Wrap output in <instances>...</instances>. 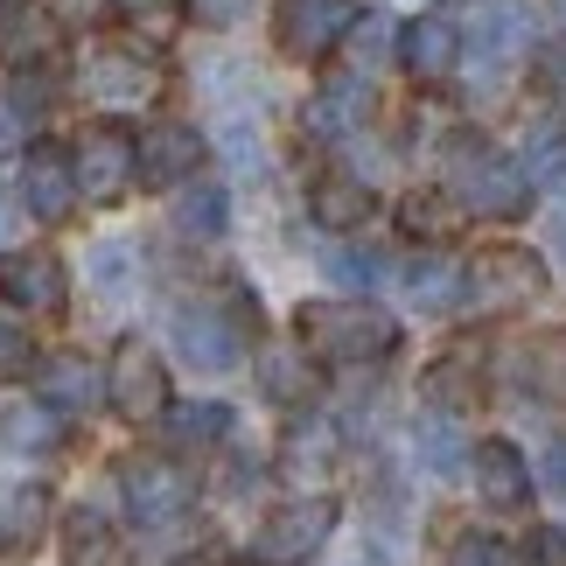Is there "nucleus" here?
Returning a JSON list of instances; mask_svg holds the SVG:
<instances>
[{
    "instance_id": "obj_25",
    "label": "nucleus",
    "mask_w": 566,
    "mask_h": 566,
    "mask_svg": "<svg viewBox=\"0 0 566 566\" xmlns=\"http://www.w3.org/2000/svg\"><path fill=\"white\" fill-rule=\"evenodd\" d=\"M406 287H412L420 308H462V266H454V259H412Z\"/></svg>"
},
{
    "instance_id": "obj_32",
    "label": "nucleus",
    "mask_w": 566,
    "mask_h": 566,
    "mask_svg": "<svg viewBox=\"0 0 566 566\" xmlns=\"http://www.w3.org/2000/svg\"><path fill=\"white\" fill-rule=\"evenodd\" d=\"M427 399L433 406H475V399H483V385H475V371H469L462 357H441L427 371Z\"/></svg>"
},
{
    "instance_id": "obj_43",
    "label": "nucleus",
    "mask_w": 566,
    "mask_h": 566,
    "mask_svg": "<svg viewBox=\"0 0 566 566\" xmlns=\"http://www.w3.org/2000/svg\"><path fill=\"white\" fill-rule=\"evenodd\" d=\"M14 196H21V189H8V182H0V231H8V217H14Z\"/></svg>"
},
{
    "instance_id": "obj_44",
    "label": "nucleus",
    "mask_w": 566,
    "mask_h": 566,
    "mask_svg": "<svg viewBox=\"0 0 566 566\" xmlns=\"http://www.w3.org/2000/svg\"><path fill=\"white\" fill-rule=\"evenodd\" d=\"M553 245H559V252H566V210H559V217H553Z\"/></svg>"
},
{
    "instance_id": "obj_6",
    "label": "nucleus",
    "mask_w": 566,
    "mask_h": 566,
    "mask_svg": "<svg viewBox=\"0 0 566 566\" xmlns=\"http://www.w3.org/2000/svg\"><path fill=\"white\" fill-rule=\"evenodd\" d=\"M119 496H126V517H134L140 532H168V525H182V511H189L182 469L161 462V454H134V462H119Z\"/></svg>"
},
{
    "instance_id": "obj_23",
    "label": "nucleus",
    "mask_w": 566,
    "mask_h": 566,
    "mask_svg": "<svg viewBox=\"0 0 566 566\" xmlns=\"http://www.w3.org/2000/svg\"><path fill=\"white\" fill-rule=\"evenodd\" d=\"M176 224H182L189 238H224V224H231L224 189H217V182H189V189L176 196Z\"/></svg>"
},
{
    "instance_id": "obj_37",
    "label": "nucleus",
    "mask_w": 566,
    "mask_h": 566,
    "mask_svg": "<svg viewBox=\"0 0 566 566\" xmlns=\"http://www.w3.org/2000/svg\"><path fill=\"white\" fill-rule=\"evenodd\" d=\"M189 14H196V21H210V29H231V21H245V14H252V0H189Z\"/></svg>"
},
{
    "instance_id": "obj_26",
    "label": "nucleus",
    "mask_w": 566,
    "mask_h": 566,
    "mask_svg": "<svg viewBox=\"0 0 566 566\" xmlns=\"http://www.w3.org/2000/svg\"><path fill=\"white\" fill-rule=\"evenodd\" d=\"M412 448H420V462H427L433 475H454V469L469 462V454H462V433H454L448 412H427V420L412 427Z\"/></svg>"
},
{
    "instance_id": "obj_45",
    "label": "nucleus",
    "mask_w": 566,
    "mask_h": 566,
    "mask_svg": "<svg viewBox=\"0 0 566 566\" xmlns=\"http://www.w3.org/2000/svg\"><path fill=\"white\" fill-rule=\"evenodd\" d=\"M559 8H566V0H559Z\"/></svg>"
},
{
    "instance_id": "obj_28",
    "label": "nucleus",
    "mask_w": 566,
    "mask_h": 566,
    "mask_svg": "<svg viewBox=\"0 0 566 566\" xmlns=\"http://www.w3.org/2000/svg\"><path fill=\"white\" fill-rule=\"evenodd\" d=\"M329 454H336V433L329 427H294L287 433V454H280V462H287V483H315L322 469H329Z\"/></svg>"
},
{
    "instance_id": "obj_21",
    "label": "nucleus",
    "mask_w": 566,
    "mask_h": 566,
    "mask_svg": "<svg viewBox=\"0 0 566 566\" xmlns=\"http://www.w3.org/2000/svg\"><path fill=\"white\" fill-rule=\"evenodd\" d=\"M364 105H371L364 77H336V84H322V98L308 105V126H315L322 140H336V134H350V126L364 119Z\"/></svg>"
},
{
    "instance_id": "obj_34",
    "label": "nucleus",
    "mask_w": 566,
    "mask_h": 566,
    "mask_svg": "<svg viewBox=\"0 0 566 566\" xmlns=\"http://www.w3.org/2000/svg\"><path fill=\"white\" fill-rule=\"evenodd\" d=\"M350 50H357V71H371V63H385L391 50H399V35H391V21H385V14H357Z\"/></svg>"
},
{
    "instance_id": "obj_36",
    "label": "nucleus",
    "mask_w": 566,
    "mask_h": 566,
    "mask_svg": "<svg viewBox=\"0 0 566 566\" xmlns=\"http://www.w3.org/2000/svg\"><path fill=\"white\" fill-rule=\"evenodd\" d=\"M50 92H56L50 71H21V77H14V113H42V105H50Z\"/></svg>"
},
{
    "instance_id": "obj_2",
    "label": "nucleus",
    "mask_w": 566,
    "mask_h": 566,
    "mask_svg": "<svg viewBox=\"0 0 566 566\" xmlns=\"http://www.w3.org/2000/svg\"><path fill=\"white\" fill-rule=\"evenodd\" d=\"M448 196L475 217H525L532 210V176L525 161H511L504 147L462 134L448 147Z\"/></svg>"
},
{
    "instance_id": "obj_16",
    "label": "nucleus",
    "mask_w": 566,
    "mask_h": 566,
    "mask_svg": "<svg viewBox=\"0 0 566 566\" xmlns=\"http://www.w3.org/2000/svg\"><path fill=\"white\" fill-rule=\"evenodd\" d=\"M196 161H203V140H196V126H147L140 134V182L147 189H176L196 176Z\"/></svg>"
},
{
    "instance_id": "obj_42",
    "label": "nucleus",
    "mask_w": 566,
    "mask_h": 566,
    "mask_svg": "<svg viewBox=\"0 0 566 566\" xmlns=\"http://www.w3.org/2000/svg\"><path fill=\"white\" fill-rule=\"evenodd\" d=\"M538 77H553V84H566V50H546V56H538Z\"/></svg>"
},
{
    "instance_id": "obj_29",
    "label": "nucleus",
    "mask_w": 566,
    "mask_h": 566,
    "mask_svg": "<svg viewBox=\"0 0 566 566\" xmlns=\"http://www.w3.org/2000/svg\"><path fill=\"white\" fill-rule=\"evenodd\" d=\"M525 176L538 189H566V134L559 126H538V134L525 140Z\"/></svg>"
},
{
    "instance_id": "obj_30",
    "label": "nucleus",
    "mask_w": 566,
    "mask_h": 566,
    "mask_svg": "<svg viewBox=\"0 0 566 566\" xmlns=\"http://www.w3.org/2000/svg\"><path fill=\"white\" fill-rule=\"evenodd\" d=\"M259 385H266V399H308V364H301V350H266L259 357Z\"/></svg>"
},
{
    "instance_id": "obj_13",
    "label": "nucleus",
    "mask_w": 566,
    "mask_h": 566,
    "mask_svg": "<svg viewBox=\"0 0 566 566\" xmlns=\"http://www.w3.org/2000/svg\"><path fill=\"white\" fill-rule=\"evenodd\" d=\"M21 203H29L42 224H63L77 203V161L63 155V147H29V161H21Z\"/></svg>"
},
{
    "instance_id": "obj_10",
    "label": "nucleus",
    "mask_w": 566,
    "mask_h": 566,
    "mask_svg": "<svg viewBox=\"0 0 566 566\" xmlns=\"http://www.w3.org/2000/svg\"><path fill=\"white\" fill-rule=\"evenodd\" d=\"M168 336H176V357L196 371H231L238 350H245V315H217L210 301H189V308L168 315Z\"/></svg>"
},
{
    "instance_id": "obj_5",
    "label": "nucleus",
    "mask_w": 566,
    "mask_h": 566,
    "mask_svg": "<svg viewBox=\"0 0 566 566\" xmlns=\"http://www.w3.org/2000/svg\"><path fill=\"white\" fill-rule=\"evenodd\" d=\"M71 161H77V196L84 203H119V196L140 182V140L119 134V126H84Z\"/></svg>"
},
{
    "instance_id": "obj_27",
    "label": "nucleus",
    "mask_w": 566,
    "mask_h": 566,
    "mask_svg": "<svg viewBox=\"0 0 566 566\" xmlns=\"http://www.w3.org/2000/svg\"><path fill=\"white\" fill-rule=\"evenodd\" d=\"M113 14L134 29L140 42H168L182 29V14H189V0H113Z\"/></svg>"
},
{
    "instance_id": "obj_8",
    "label": "nucleus",
    "mask_w": 566,
    "mask_h": 566,
    "mask_svg": "<svg viewBox=\"0 0 566 566\" xmlns=\"http://www.w3.org/2000/svg\"><path fill=\"white\" fill-rule=\"evenodd\" d=\"M350 29H357L350 0H273V35L294 63H322Z\"/></svg>"
},
{
    "instance_id": "obj_20",
    "label": "nucleus",
    "mask_w": 566,
    "mask_h": 566,
    "mask_svg": "<svg viewBox=\"0 0 566 566\" xmlns=\"http://www.w3.org/2000/svg\"><path fill=\"white\" fill-rule=\"evenodd\" d=\"M224 433H231V406H217V399L168 406V441H176L182 454H210V448H224Z\"/></svg>"
},
{
    "instance_id": "obj_38",
    "label": "nucleus",
    "mask_w": 566,
    "mask_h": 566,
    "mask_svg": "<svg viewBox=\"0 0 566 566\" xmlns=\"http://www.w3.org/2000/svg\"><path fill=\"white\" fill-rule=\"evenodd\" d=\"M14 371H29V336L0 322V378H14Z\"/></svg>"
},
{
    "instance_id": "obj_31",
    "label": "nucleus",
    "mask_w": 566,
    "mask_h": 566,
    "mask_svg": "<svg viewBox=\"0 0 566 566\" xmlns=\"http://www.w3.org/2000/svg\"><path fill=\"white\" fill-rule=\"evenodd\" d=\"M322 273L343 280V287H357V294H371L378 280H385V259L378 252H357V245H329V252H322Z\"/></svg>"
},
{
    "instance_id": "obj_17",
    "label": "nucleus",
    "mask_w": 566,
    "mask_h": 566,
    "mask_svg": "<svg viewBox=\"0 0 566 566\" xmlns=\"http://www.w3.org/2000/svg\"><path fill=\"white\" fill-rule=\"evenodd\" d=\"M63 412L50 399H14V406H0V448L8 454H50L63 441Z\"/></svg>"
},
{
    "instance_id": "obj_18",
    "label": "nucleus",
    "mask_w": 566,
    "mask_h": 566,
    "mask_svg": "<svg viewBox=\"0 0 566 566\" xmlns=\"http://www.w3.org/2000/svg\"><path fill=\"white\" fill-rule=\"evenodd\" d=\"M308 210H315L322 231H357L364 217H371V189H364L357 176H322L308 189Z\"/></svg>"
},
{
    "instance_id": "obj_4",
    "label": "nucleus",
    "mask_w": 566,
    "mask_h": 566,
    "mask_svg": "<svg viewBox=\"0 0 566 566\" xmlns=\"http://www.w3.org/2000/svg\"><path fill=\"white\" fill-rule=\"evenodd\" d=\"M329 532H336V504H329V496H294V504H280L266 525L252 532V559L259 566H301L308 553H322Z\"/></svg>"
},
{
    "instance_id": "obj_11",
    "label": "nucleus",
    "mask_w": 566,
    "mask_h": 566,
    "mask_svg": "<svg viewBox=\"0 0 566 566\" xmlns=\"http://www.w3.org/2000/svg\"><path fill=\"white\" fill-rule=\"evenodd\" d=\"M0 301L21 315H63L71 280H63L56 252H0Z\"/></svg>"
},
{
    "instance_id": "obj_14",
    "label": "nucleus",
    "mask_w": 566,
    "mask_h": 566,
    "mask_svg": "<svg viewBox=\"0 0 566 566\" xmlns=\"http://www.w3.org/2000/svg\"><path fill=\"white\" fill-rule=\"evenodd\" d=\"M35 399H50L63 420H84V412L105 399V371L77 350H56V357H42V371H35Z\"/></svg>"
},
{
    "instance_id": "obj_41",
    "label": "nucleus",
    "mask_w": 566,
    "mask_h": 566,
    "mask_svg": "<svg viewBox=\"0 0 566 566\" xmlns=\"http://www.w3.org/2000/svg\"><path fill=\"white\" fill-rule=\"evenodd\" d=\"M119 259H126V245H98V287H113V294H119V280H126Z\"/></svg>"
},
{
    "instance_id": "obj_22",
    "label": "nucleus",
    "mask_w": 566,
    "mask_h": 566,
    "mask_svg": "<svg viewBox=\"0 0 566 566\" xmlns=\"http://www.w3.org/2000/svg\"><path fill=\"white\" fill-rule=\"evenodd\" d=\"M42 517H50V490H42V483H14V490H8V504H0V553L35 546Z\"/></svg>"
},
{
    "instance_id": "obj_24",
    "label": "nucleus",
    "mask_w": 566,
    "mask_h": 566,
    "mask_svg": "<svg viewBox=\"0 0 566 566\" xmlns=\"http://www.w3.org/2000/svg\"><path fill=\"white\" fill-rule=\"evenodd\" d=\"M399 224H406V238H454L462 203H454V196H433V189H412L399 203Z\"/></svg>"
},
{
    "instance_id": "obj_33",
    "label": "nucleus",
    "mask_w": 566,
    "mask_h": 566,
    "mask_svg": "<svg viewBox=\"0 0 566 566\" xmlns=\"http://www.w3.org/2000/svg\"><path fill=\"white\" fill-rule=\"evenodd\" d=\"M517 42H525V14H517V8H490L483 21H475V50H483L490 63H504Z\"/></svg>"
},
{
    "instance_id": "obj_39",
    "label": "nucleus",
    "mask_w": 566,
    "mask_h": 566,
    "mask_svg": "<svg viewBox=\"0 0 566 566\" xmlns=\"http://www.w3.org/2000/svg\"><path fill=\"white\" fill-rule=\"evenodd\" d=\"M525 566H566V532H532Z\"/></svg>"
},
{
    "instance_id": "obj_19",
    "label": "nucleus",
    "mask_w": 566,
    "mask_h": 566,
    "mask_svg": "<svg viewBox=\"0 0 566 566\" xmlns=\"http://www.w3.org/2000/svg\"><path fill=\"white\" fill-rule=\"evenodd\" d=\"M105 559H113V517H105V504L63 511V566H105Z\"/></svg>"
},
{
    "instance_id": "obj_35",
    "label": "nucleus",
    "mask_w": 566,
    "mask_h": 566,
    "mask_svg": "<svg viewBox=\"0 0 566 566\" xmlns=\"http://www.w3.org/2000/svg\"><path fill=\"white\" fill-rule=\"evenodd\" d=\"M448 566H517V559H511V546L496 532H462L454 553H448Z\"/></svg>"
},
{
    "instance_id": "obj_15",
    "label": "nucleus",
    "mask_w": 566,
    "mask_h": 566,
    "mask_svg": "<svg viewBox=\"0 0 566 566\" xmlns=\"http://www.w3.org/2000/svg\"><path fill=\"white\" fill-rule=\"evenodd\" d=\"M469 475H475V496H483L490 511H525L532 504V462L511 441H483L469 454Z\"/></svg>"
},
{
    "instance_id": "obj_40",
    "label": "nucleus",
    "mask_w": 566,
    "mask_h": 566,
    "mask_svg": "<svg viewBox=\"0 0 566 566\" xmlns=\"http://www.w3.org/2000/svg\"><path fill=\"white\" fill-rule=\"evenodd\" d=\"M538 483H546L559 504H566V441H553V448H546V462H538Z\"/></svg>"
},
{
    "instance_id": "obj_1",
    "label": "nucleus",
    "mask_w": 566,
    "mask_h": 566,
    "mask_svg": "<svg viewBox=\"0 0 566 566\" xmlns=\"http://www.w3.org/2000/svg\"><path fill=\"white\" fill-rule=\"evenodd\" d=\"M294 329H301V350L322 364H378L399 350V322L371 301H308Z\"/></svg>"
},
{
    "instance_id": "obj_12",
    "label": "nucleus",
    "mask_w": 566,
    "mask_h": 566,
    "mask_svg": "<svg viewBox=\"0 0 566 566\" xmlns=\"http://www.w3.org/2000/svg\"><path fill=\"white\" fill-rule=\"evenodd\" d=\"M399 63L412 84H448L462 71V29L448 14H412L399 29Z\"/></svg>"
},
{
    "instance_id": "obj_7",
    "label": "nucleus",
    "mask_w": 566,
    "mask_h": 566,
    "mask_svg": "<svg viewBox=\"0 0 566 566\" xmlns=\"http://www.w3.org/2000/svg\"><path fill=\"white\" fill-rule=\"evenodd\" d=\"M105 399L126 427H155L168 420V371L147 343H119L113 350V371H105Z\"/></svg>"
},
{
    "instance_id": "obj_9",
    "label": "nucleus",
    "mask_w": 566,
    "mask_h": 566,
    "mask_svg": "<svg viewBox=\"0 0 566 566\" xmlns=\"http://www.w3.org/2000/svg\"><path fill=\"white\" fill-rule=\"evenodd\" d=\"M84 92L98 105H147L161 98V63L140 56L134 42H98V50H84Z\"/></svg>"
},
{
    "instance_id": "obj_3",
    "label": "nucleus",
    "mask_w": 566,
    "mask_h": 566,
    "mask_svg": "<svg viewBox=\"0 0 566 566\" xmlns=\"http://www.w3.org/2000/svg\"><path fill=\"white\" fill-rule=\"evenodd\" d=\"M532 301H546V259L525 245H490L462 266V308L475 315H517Z\"/></svg>"
}]
</instances>
